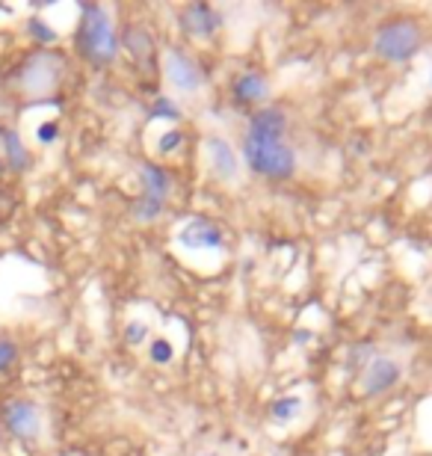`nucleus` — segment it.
Returning a JSON list of instances; mask_svg holds the SVG:
<instances>
[{"instance_id":"nucleus-1","label":"nucleus","mask_w":432,"mask_h":456,"mask_svg":"<svg viewBox=\"0 0 432 456\" xmlns=\"http://www.w3.org/2000/svg\"><path fill=\"white\" fill-rule=\"evenodd\" d=\"M288 133V113L279 107H261L249 119L243 137V160L252 172L270 181H288L297 172V151L284 140Z\"/></svg>"},{"instance_id":"nucleus-2","label":"nucleus","mask_w":432,"mask_h":456,"mask_svg":"<svg viewBox=\"0 0 432 456\" xmlns=\"http://www.w3.org/2000/svg\"><path fill=\"white\" fill-rule=\"evenodd\" d=\"M77 50L92 66H110L119 57V36L113 30L110 12L98 3H80L77 24Z\"/></svg>"},{"instance_id":"nucleus-3","label":"nucleus","mask_w":432,"mask_h":456,"mask_svg":"<svg viewBox=\"0 0 432 456\" xmlns=\"http://www.w3.org/2000/svg\"><path fill=\"white\" fill-rule=\"evenodd\" d=\"M420 45H424V30L417 27V21L412 18H397L388 21L376 30L373 36V50L379 59L385 62H406L412 59Z\"/></svg>"},{"instance_id":"nucleus-4","label":"nucleus","mask_w":432,"mask_h":456,"mask_svg":"<svg viewBox=\"0 0 432 456\" xmlns=\"http://www.w3.org/2000/svg\"><path fill=\"white\" fill-rule=\"evenodd\" d=\"M163 75L169 80V86L184 92V95H193L205 86V71L196 59H189L184 50H166L163 57Z\"/></svg>"},{"instance_id":"nucleus-5","label":"nucleus","mask_w":432,"mask_h":456,"mask_svg":"<svg viewBox=\"0 0 432 456\" xmlns=\"http://www.w3.org/2000/svg\"><path fill=\"white\" fill-rule=\"evenodd\" d=\"M175 240L189 252H216V249H223V228L207 216H193L178 228Z\"/></svg>"},{"instance_id":"nucleus-6","label":"nucleus","mask_w":432,"mask_h":456,"mask_svg":"<svg viewBox=\"0 0 432 456\" xmlns=\"http://www.w3.org/2000/svg\"><path fill=\"white\" fill-rule=\"evenodd\" d=\"M403 379V365L391 356H373L361 370V391L364 397H382Z\"/></svg>"},{"instance_id":"nucleus-7","label":"nucleus","mask_w":432,"mask_h":456,"mask_svg":"<svg viewBox=\"0 0 432 456\" xmlns=\"http://www.w3.org/2000/svg\"><path fill=\"white\" fill-rule=\"evenodd\" d=\"M178 24H181V30L189 39L205 41V39L219 33V27L225 24V18H223L219 9H214L210 3H189V6H184L181 12H178Z\"/></svg>"},{"instance_id":"nucleus-8","label":"nucleus","mask_w":432,"mask_h":456,"mask_svg":"<svg viewBox=\"0 0 432 456\" xmlns=\"http://www.w3.org/2000/svg\"><path fill=\"white\" fill-rule=\"evenodd\" d=\"M205 154H207V166H210V172H214L216 181L234 184L240 178V154L234 151V145H231L225 137L210 133L205 140Z\"/></svg>"},{"instance_id":"nucleus-9","label":"nucleus","mask_w":432,"mask_h":456,"mask_svg":"<svg viewBox=\"0 0 432 456\" xmlns=\"http://www.w3.org/2000/svg\"><path fill=\"white\" fill-rule=\"evenodd\" d=\"M3 418H6L9 433L18 435V439H36V435H39L41 418H39V409L33 406V403H27V400L9 403L6 412H3Z\"/></svg>"},{"instance_id":"nucleus-10","label":"nucleus","mask_w":432,"mask_h":456,"mask_svg":"<svg viewBox=\"0 0 432 456\" xmlns=\"http://www.w3.org/2000/svg\"><path fill=\"white\" fill-rule=\"evenodd\" d=\"M231 98H234L240 107H246V104H261V101L270 98V83L261 71H243V75H237V80L231 83Z\"/></svg>"},{"instance_id":"nucleus-11","label":"nucleus","mask_w":432,"mask_h":456,"mask_svg":"<svg viewBox=\"0 0 432 456\" xmlns=\"http://www.w3.org/2000/svg\"><path fill=\"white\" fill-rule=\"evenodd\" d=\"M140 184H142L145 196H154V199L166 202L169 199V190H172V175L154 163H142L140 166Z\"/></svg>"},{"instance_id":"nucleus-12","label":"nucleus","mask_w":432,"mask_h":456,"mask_svg":"<svg viewBox=\"0 0 432 456\" xmlns=\"http://www.w3.org/2000/svg\"><path fill=\"white\" fill-rule=\"evenodd\" d=\"M124 45H128L131 57L140 62V66H154V36L145 27H131L124 30Z\"/></svg>"},{"instance_id":"nucleus-13","label":"nucleus","mask_w":432,"mask_h":456,"mask_svg":"<svg viewBox=\"0 0 432 456\" xmlns=\"http://www.w3.org/2000/svg\"><path fill=\"white\" fill-rule=\"evenodd\" d=\"M3 149H6V163H9V169L24 172L27 163H30V154H27L24 142H21V137H18L15 131H3Z\"/></svg>"},{"instance_id":"nucleus-14","label":"nucleus","mask_w":432,"mask_h":456,"mask_svg":"<svg viewBox=\"0 0 432 456\" xmlns=\"http://www.w3.org/2000/svg\"><path fill=\"white\" fill-rule=\"evenodd\" d=\"M302 397H297V394H288V397H279V400H272V406H270V418L272 421H279V424H290V421H297L299 415H302Z\"/></svg>"},{"instance_id":"nucleus-15","label":"nucleus","mask_w":432,"mask_h":456,"mask_svg":"<svg viewBox=\"0 0 432 456\" xmlns=\"http://www.w3.org/2000/svg\"><path fill=\"white\" fill-rule=\"evenodd\" d=\"M149 119L157 122V119H166V122H181L184 119V113L181 107L169 98V95H157L154 104H151V110H149Z\"/></svg>"},{"instance_id":"nucleus-16","label":"nucleus","mask_w":432,"mask_h":456,"mask_svg":"<svg viewBox=\"0 0 432 456\" xmlns=\"http://www.w3.org/2000/svg\"><path fill=\"white\" fill-rule=\"evenodd\" d=\"M163 207H166V202L163 199H154V196H140V199L133 202V216L140 222H151V220H157V216L163 213Z\"/></svg>"},{"instance_id":"nucleus-17","label":"nucleus","mask_w":432,"mask_h":456,"mask_svg":"<svg viewBox=\"0 0 432 456\" xmlns=\"http://www.w3.org/2000/svg\"><path fill=\"white\" fill-rule=\"evenodd\" d=\"M149 359L154 361V365H169V361L175 359V347H172V341L169 338H151V344H149Z\"/></svg>"},{"instance_id":"nucleus-18","label":"nucleus","mask_w":432,"mask_h":456,"mask_svg":"<svg viewBox=\"0 0 432 456\" xmlns=\"http://www.w3.org/2000/svg\"><path fill=\"white\" fill-rule=\"evenodd\" d=\"M184 145V133L178 131V128H169V131H163L160 137H157V151L163 154V158H169V154H175L178 149Z\"/></svg>"},{"instance_id":"nucleus-19","label":"nucleus","mask_w":432,"mask_h":456,"mask_svg":"<svg viewBox=\"0 0 432 456\" xmlns=\"http://www.w3.org/2000/svg\"><path fill=\"white\" fill-rule=\"evenodd\" d=\"M149 335H151V329H149V323H145V320H128V326H124V341H128L131 347L145 344V341H149Z\"/></svg>"},{"instance_id":"nucleus-20","label":"nucleus","mask_w":432,"mask_h":456,"mask_svg":"<svg viewBox=\"0 0 432 456\" xmlns=\"http://www.w3.org/2000/svg\"><path fill=\"white\" fill-rule=\"evenodd\" d=\"M27 30H30V36H33L36 41H41V45H50V41H57V30L50 27L45 18H30Z\"/></svg>"},{"instance_id":"nucleus-21","label":"nucleus","mask_w":432,"mask_h":456,"mask_svg":"<svg viewBox=\"0 0 432 456\" xmlns=\"http://www.w3.org/2000/svg\"><path fill=\"white\" fill-rule=\"evenodd\" d=\"M57 140H59V122L48 119V122H41L36 128V142L39 145H54Z\"/></svg>"},{"instance_id":"nucleus-22","label":"nucleus","mask_w":432,"mask_h":456,"mask_svg":"<svg viewBox=\"0 0 432 456\" xmlns=\"http://www.w3.org/2000/svg\"><path fill=\"white\" fill-rule=\"evenodd\" d=\"M15 359H18V347L9 338H0V373H6L12 368Z\"/></svg>"},{"instance_id":"nucleus-23","label":"nucleus","mask_w":432,"mask_h":456,"mask_svg":"<svg viewBox=\"0 0 432 456\" xmlns=\"http://www.w3.org/2000/svg\"><path fill=\"white\" fill-rule=\"evenodd\" d=\"M193 456H219V453H193Z\"/></svg>"},{"instance_id":"nucleus-24","label":"nucleus","mask_w":432,"mask_h":456,"mask_svg":"<svg viewBox=\"0 0 432 456\" xmlns=\"http://www.w3.org/2000/svg\"><path fill=\"white\" fill-rule=\"evenodd\" d=\"M429 86H432V75H429Z\"/></svg>"},{"instance_id":"nucleus-25","label":"nucleus","mask_w":432,"mask_h":456,"mask_svg":"<svg viewBox=\"0 0 432 456\" xmlns=\"http://www.w3.org/2000/svg\"><path fill=\"white\" fill-rule=\"evenodd\" d=\"M0 169H3V160H0Z\"/></svg>"}]
</instances>
